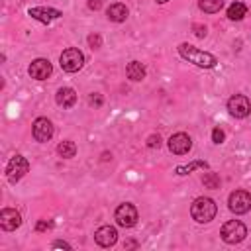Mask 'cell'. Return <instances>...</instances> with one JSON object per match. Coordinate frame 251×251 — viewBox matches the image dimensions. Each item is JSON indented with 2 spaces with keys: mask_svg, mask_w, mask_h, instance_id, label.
<instances>
[{
  "mask_svg": "<svg viewBox=\"0 0 251 251\" xmlns=\"http://www.w3.org/2000/svg\"><path fill=\"white\" fill-rule=\"evenodd\" d=\"M178 53H180L182 59H186L188 63H192V65H196L200 69H214L218 65V59L212 53L202 51V49H198V47H194L190 43H180L178 45Z\"/></svg>",
  "mask_w": 251,
  "mask_h": 251,
  "instance_id": "obj_1",
  "label": "cell"
},
{
  "mask_svg": "<svg viewBox=\"0 0 251 251\" xmlns=\"http://www.w3.org/2000/svg\"><path fill=\"white\" fill-rule=\"evenodd\" d=\"M216 212H218V206H216V202H214L212 198H208V196L196 198V200L192 202V206H190V216H192V220L198 222V224H208V222H212V220L216 218Z\"/></svg>",
  "mask_w": 251,
  "mask_h": 251,
  "instance_id": "obj_2",
  "label": "cell"
},
{
  "mask_svg": "<svg viewBox=\"0 0 251 251\" xmlns=\"http://www.w3.org/2000/svg\"><path fill=\"white\" fill-rule=\"evenodd\" d=\"M220 235H222V239H224L226 243L235 245V243H239V241L245 239L247 227H245V224L239 222V220H229V222H226V224L222 226Z\"/></svg>",
  "mask_w": 251,
  "mask_h": 251,
  "instance_id": "obj_3",
  "label": "cell"
},
{
  "mask_svg": "<svg viewBox=\"0 0 251 251\" xmlns=\"http://www.w3.org/2000/svg\"><path fill=\"white\" fill-rule=\"evenodd\" d=\"M59 63H61V69H63L65 73H76V71H80L82 65H84V55H82L80 49L69 47V49H65V51L61 53Z\"/></svg>",
  "mask_w": 251,
  "mask_h": 251,
  "instance_id": "obj_4",
  "label": "cell"
},
{
  "mask_svg": "<svg viewBox=\"0 0 251 251\" xmlns=\"http://www.w3.org/2000/svg\"><path fill=\"white\" fill-rule=\"evenodd\" d=\"M27 171H29L27 159L22 157V155H14V157L8 161V165H6V178H8L12 184H16L18 180H22V176H24Z\"/></svg>",
  "mask_w": 251,
  "mask_h": 251,
  "instance_id": "obj_5",
  "label": "cell"
},
{
  "mask_svg": "<svg viewBox=\"0 0 251 251\" xmlns=\"http://www.w3.org/2000/svg\"><path fill=\"white\" fill-rule=\"evenodd\" d=\"M227 206L233 214L241 216L251 210V194L247 190H233L227 198Z\"/></svg>",
  "mask_w": 251,
  "mask_h": 251,
  "instance_id": "obj_6",
  "label": "cell"
},
{
  "mask_svg": "<svg viewBox=\"0 0 251 251\" xmlns=\"http://www.w3.org/2000/svg\"><path fill=\"white\" fill-rule=\"evenodd\" d=\"M114 218H116V224L122 226V227H131L137 224V208L129 202H124L116 208L114 212Z\"/></svg>",
  "mask_w": 251,
  "mask_h": 251,
  "instance_id": "obj_7",
  "label": "cell"
},
{
  "mask_svg": "<svg viewBox=\"0 0 251 251\" xmlns=\"http://www.w3.org/2000/svg\"><path fill=\"white\" fill-rule=\"evenodd\" d=\"M227 110H229V114L233 116V118H247L249 116V112H251V102H249V98L247 96H243V94H233L229 100H227Z\"/></svg>",
  "mask_w": 251,
  "mask_h": 251,
  "instance_id": "obj_8",
  "label": "cell"
},
{
  "mask_svg": "<svg viewBox=\"0 0 251 251\" xmlns=\"http://www.w3.org/2000/svg\"><path fill=\"white\" fill-rule=\"evenodd\" d=\"M190 147H192V139H190V135L184 133V131L173 133V135L169 137V151L175 153V155H184V153L190 151Z\"/></svg>",
  "mask_w": 251,
  "mask_h": 251,
  "instance_id": "obj_9",
  "label": "cell"
},
{
  "mask_svg": "<svg viewBox=\"0 0 251 251\" xmlns=\"http://www.w3.org/2000/svg\"><path fill=\"white\" fill-rule=\"evenodd\" d=\"M31 133H33V139L39 141V143H45L53 137V124L51 120L47 118H37L33 122V127H31Z\"/></svg>",
  "mask_w": 251,
  "mask_h": 251,
  "instance_id": "obj_10",
  "label": "cell"
},
{
  "mask_svg": "<svg viewBox=\"0 0 251 251\" xmlns=\"http://www.w3.org/2000/svg\"><path fill=\"white\" fill-rule=\"evenodd\" d=\"M27 14H29L33 20L41 22V24H51L53 20H57V18H61V16H63V12H61V10H57V8H45V6L29 8V10H27Z\"/></svg>",
  "mask_w": 251,
  "mask_h": 251,
  "instance_id": "obj_11",
  "label": "cell"
},
{
  "mask_svg": "<svg viewBox=\"0 0 251 251\" xmlns=\"http://www.w3.org/2000/svg\"><path fill=\"white\" fill-rule=\"evenodd\" d=\"M94 241L100 245V247H112L116 245L118 241V231L114 226H102L94 231Z\"/></svg>",
  "mask_w": 251,
  "mask_h": 251,
  "instance_id": "obj_12",
  "label": "cell"
},
{
  "mask_svg": "<svg viewBox=\"0 0 251 251\" xmlns=\"http://www.w3.org/2000/svg\"><path fill=\"white\" fill-rule=\"evenodd\" d=\"M51 71H53V67H51L49 59H35V61H31V65L27 69L29 76L35 80H45L51 75Z\"/></svg>",
  "mask_w": 251,
  "mask_h": 251,
  "instance_id": "obj_13",
  "label": "cell"
},
{
  "mask_svg": "<svg viewBox=\"0 0 251 251\" xmlns=\"http://www.w3.org/2000/svg\"><path fill=\"white\" fill-rule=\"evenodd\" d=\"M20 224H22V216H20L18 210H14V208H4V210L0 212V226H2V229L14 231L16 227H20Z\"/></svg>",
  "mask_w": 251,
  "mask_h": 251,
  "instance_id": "obj_14",
  "label": "cell"
},
{
  "mask_svg": "<svg viewBox=\"0 0 251 251\" xmlns=\"http://www.w3.org/2000/svg\"><path fill=\"white\" fill-rule=\"evenodd\" d=\"M127 14H129V12H127V6H126V4H122V2H114V4H110V6H108V10H106L108 20H110V22H116V24L126 22Z\"/></svg>",
  "mask_w": 251,
  "mask_h": 251,
  "instance_id": "obj_15",
  "label": "cell"
},
{
  "mask_svg": "<svg viewBox=\"0 0 251 251\" xmlns=\"http://www.w3.org/2000/svg\"><path fill=\"white\" fill-rule=\"evenodd\" d=\"M55 102H57L59 106H63V108H71V106H75V102H76V92H75L73 88H69V86L59 88L57 94H55Z\"/></svg>",
  "mask_w": 251,
  "mask_h": 251,
  "instance_id": "obj_16",
  "label": "cell"
},
{
  "mask_svg": "<svg viewBox=\"0 0 251 251\" xmlns=\"http://www.w3.org/2000/svg\"><path fill=\"white\" fill-rule=\"evenodd\" d=\"M126 75L129 80L137 82V80H143L145 78V67L139 63V61H131L127 67H126Z\"/></svg>",
  "mask_w": 251,
  "mask_h": 251,
  "instance_id": "obj_17",
  "label": "cell"
},
{
  "mask_svg": "<svg viewBox=\"0 0 251 251\" xmlns=\"http://www.w3.org/2000/svg\"><path fill=\"white\" fill-rule=\"evenodd\" d=\"M245 14H247V6H245L243 2H233V4L227 8V18H229L231 22H239V20H243Z\"/></svg>",
  "mask_w": 251,
  "mask_h": 251,
  "instance_id": "obj_18",
  "label": "cell"
},
{
  "mask_svg": "<svg viewBox=\"0 0 251 251\" xmlns=\"http://www.w3.org/2000/svg\"><path fill=\"white\" fill-rule=\"evenodd\" d=\"M194 169H208V163H206V161H192V163H188V165H178V167L175 169V173H176L178 176H184V175H190Z\"/></svg>",
  "mask_w": 251,
  "mask_h": 251,
  "instance_id": "obj_19",
  "label": "cell"
},
{
  "mask_svg": "<svg viewBox=\"0 0 251 251\" xmlns=\"http://www.w3.org/2000/svg\"><path fill=\"white\" fill-rule=\"evenodd\" d=\"M198 8L206 14H216L224 8V0H198Z\"/></svg>",
  "mask_w": 251,
  "mask_h": 251,
  "instance_id": "obj_20",
  "label": "cell"
},
{
  "mask_svg": "<svg viewBox=\"0 0 251 251\" xmlns=\"http://www.w3.org/2000/svg\"><path fill=\"white\" fill-rule=\"evenodd\" d=\"M57 153L63 157V159H71V157H75L76 155V145H75V141H61L59 145H57Z\"/></svg>",
  "mask_w": 251,
  "mask_h": 251,
  "instance_id": "obj_21",
  "label": "cell"
},
{
  "mask_svg": "<svg viewBox=\"0 0 251 251\" xmlns=\"http://www.w3.org/2000/svg\"><path fill=\"white\" fill-rule=\"evenodd\" d=\"M220 175H216V173H206L204 175V178H202V184L206 186V188H218L220 186Z\"/></svg>",
  "mask_w": 251,
  "mask_h": 251,
  "instance_id": "obj_22",
  "label": "cell"
},
{
  "mask_svg": "<svg viewBox=\"0 0 251 251\" xmlns=\"http://www.w3.org/2000/svg\"><path fill=\"white\" fill-rule=\"evenodd\" d=\"M88 45H90L92 49H100V47H102V37H100L98 33H90V35H88Z\"/></svg>",
  "mask_w": 251,
  "mask_h": 251,
  "instance_id": "obj_23",
  "label": "cell"
},
{
  "mask_svg": "<svg viewBox=\"0 0 251 251\" xmlns=\"http://www.w3.org/2000/svg\"><path fill=\"white\" fill-rule=\"evenodd\" d=\"M224 139H226V133H224L220 127H214V129H212V141L220 145V143H224Z\"/></svg>",
  "mask_w": 251,
  "mask_h": 251,
  "instance_id": "obj_24",
  "label": "cell"
},
{
  "mask_svg": "<svg viewBox=\"0 0 251 251\" xmlns=\"http://www.w3.org/2000/svg\"><path fill=\"white\" fill-rule=\"evenodd\" d=\"M192 31H194V35H196V37H206L208 27H206V25H202V24H192Z\"/></svg>",
  "mask_w": 251,
  "mask_h": 251,
  "instance_id": "obj_25",
  "label": "cell"
},
{
  "mask_svg": "<svg viewBox=\"0 0 251 251\" xmlns=\"http://www.w3.org/2000/svg\"><path fill=\"white\" fill-rule=\"evenodd\" d=\"M159 145H161V135H159V133H153V135L147 137V147H149V149H155V147H159Z\"/></svg>",
  "mask_w": 251,
  "mask_h": 251,
  "instance_id": "obj_26",
  "label": "cell"
},
{
  "mask_svg": "<svg viewBox=\"0 0 251 251\" xmlns=\"http://www.w3.org/2000/svg\"><path fill=\"white\" fill-rule=\"evenodd\" d=\"M88 102H90L92 106H102V102H104V100H102V96H100L98 92H92V94H90V100H88Z\"/></svg>",
  "mask_w": 251,
  "mask_h": 251,
  "instance_id": "obj_27",
  "label": "cell"
},
{
  "mask_svg": "<svg viewBox=\"0 0 251 251\" xmlns=\"http://www.w3.org/2000/svg\"><path fill=\"white\" fill-rule=\"evenodd\" d=\"M49 227H51V222H47V220H41V222H37V226H35L37 231H45V229H49Z\"/></svg>",
  "mask_w": 251,
  "mask_h": 251,
  "instance_id": "obj_28",
  "label": "cell"
},
{
  "mask_svg": "<svg viewBox=\"0 0 251 251\" xmlns=\"http://www.w3.org/2000/svg\"><path fill=\"white\" fill-rule=\"evenodd\" d=\"M51 247H53V249H71V245H69L67 241H61V239H59V241H53Z\"/></svg>",
  "mask_w": 251,
  "mask_h": 251,
  "instance_id": "obj_29",
  "label": "cell"
},
{
  "mask_svg": "<svg viewBox=\"0 0 251 251\" xmlns=\"http://www.w3.org/2000/svg\"><path fill=\"white\" fill-rule=\"evenodd\" d=\"M137 247H139V243H137V241H133V239L124 241V249H137Z\"/></svg>",
  "mask_w": 251,
  "mask_h": 251,
  "instance_id": "obj_30",
  "label": "cell"
},
{
  "mask_svg": "<svg viewBox=\"0 0 251 251\" xmlns=\"http://www.w3.org/2000/svg\"><path fill=\"white\" fill-rule=\"evenodd\" d=\"M88 8L90 10H100L102 8V0H88Z\"/></svg>",
  "mask_w": 251,
  "mask_h": 251,
  "instance_id": "obj_31",
  "label": "cell"
},
{
  "mask_svg": "<svg viewBox=\"0 0 251 251\" xmlns=\"http://www.w3.org/2000/svg\"><path fill=\"white\" fill-rule=\"evenodd\" d=\"M157 2H159V4H165V2H169V0H157Z\"/></svg>",
  "mask_w": 251,
  "mask_h": 251,
  "instance_id": "obj_32",
  "label": "cell"
}]
</instances>
